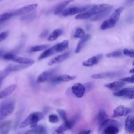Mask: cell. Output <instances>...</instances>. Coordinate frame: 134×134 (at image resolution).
I'll use <instances>...</instances> for the list:
<instances>
[{
  "instance_id": "f35d334b",
  "label": "cell",
  "mask_w": 134,
  "mask_h": 134,
  "mask_svg": "<svg viewBox=\"0 0 134 134\" xmlns=\"http://www.w3.org/2000/svg\"><path fill=\"white\" fill-rule=\"evenodd\" d=\"M8 34L9 32L7 31H3L0 33V42L4 40L5 39H6V38L8 35Z\"/></svg>"
},
{
  "instance_id": "5b68a950",
  "label": "cell",
  "mask_w": 134,
  "mask_h": 134,
  "mask_svg": "<svg viewBox=\"0 0 134 134\" xmlns=\"http://www.w3.org/2000/svg\"><path fill=\"white\" fill-rule=\"evenodd\" d=\"M79 118V115L76 114L73 117H72L70 119H66L64 121L63 123H62L59 127H58L55 130V132L57 133H62L70 129L76 122Z\"/></svg>"
},
{
  "instance_id": "4316f807",
  "label": "cell",
  "mask_w": 134,
  "mask_h": 134,
  "mask_svg": "<svg viewBox=\"0 0 134 134\" xmlns=\"http://www.w3.org/2000/svg\"><path fill=\"white\" fill-rule=\"evenodd\" d=\"M119 128L115 126H109L106 127L102 133L105 134H116L119 132Z\"/></svg>"
},
{
  "instance_id": "ab89813d",
  "label": "cell",
  "mask_w": 134,
  "mask_h": 134,
  "mask_svg": "<svg viewBox=\"0 0 134 134\" xmlns=\"http://www.w3.org/2000/svg\"><path fill=\"white\" fill-rule=\"evenodd\" d=\"M29 81L30 82V84L33 87H34L35 88H38V83L37 82V81L36 82L35 81V79L32 76H30L29 77Z\"/></svg>"
},
{
  "instance_id": "44dd1931",
  "label": "cell",
  "mask_w": 134,
  "mask_h": 134,
  "mask_svg": "<svg viewBox=\"0 0 134 134\" xmlns=\"http://www.w3.org/2000/svg\"><path fill=\"white\" fill-rule=\"evenodd\" d=\"M17 85L16 84H12L6 87L2 91H0V99L5 98L10 95L14 91Z\"/></svg>"
},
{
  "instance_id": "60d3db41",
  "label": "cell",
  "mask_w": 134,
  "mask_h": 134,
  "mask_svg": "<svg viewBox=\"0 0 134 134\" xmlns=\"http://www.w3.org/2000/svg\"><path fill=\"white\" fill-rule=\"evenodd\" d=\"M85 87V90H86L87 91H89L90 90H91L92 88H93V86H94V84L93 83L91 82H89L87 83H86L85 85H84Z\"/></svg>"
},
{
  "instance_id": "d6986e66",
  "label": "cell",
  "mask_w": 134,
  "mask_h": 134,
  "mask_svg": "<svg viewBox=\"0 0 134 134\" xmlns=\"http://www.w3.org/2000/svg\"><path fill=\"white\" fill-rule=\"evenodd\" d=\"M125 129L126 130L130 132L133 133L134 132V118L133 115L128 116L125 122Z\"/></svg>"
},
{
  "instance_id": "484cf974",
  "label": "cell",
  "mask_w": 134,
  "mask_h": 134,
  "mask_svg": "<svg viewBox=\"0 0 134 134\" xmlns=\"http://www.w3.org/2000/svg\"><path fill=\"white\" fill-rule=\"evenodd\" d=\"M11 127L10 121H7L2 123L0 125V133L6 134L8 133Z\"/></svg>"
},
{
  "instance_id": "1f68e13d",
  "label": "cell",
  "mask_w": 134,
  "mask_h": 134,
  "mask_svg": "<svg viewBox=\"0 0 134 134\" xmlns=\"http://www.w3.org/2000/svg\"><path fill=\"white\" fill-rule=\"evenodd\" d=\"M85 36V31L81 28H78L76 29L73 37L76 38H82Z\"/></svg>"
},
{
  "instance_id": "bcb514c9",
  "label": "cell",
  "mask_w": 134,
  "mask_h": 134,
  "mask_svg": "<svg viewBox=\"0 0 134 134\" xmlns=\"http://www.w3.org/2000/svg\"><path fill=\"white\" fill-rule=\"evenodd\" d=\"M132 4V2H130V1H127L125 3V5L127 6H131Z\"/></svg>"
},
{
  "instance_id": "7c38bea8",
  "label": "cell",
  "mask_w": 134,
  "mask_h": 134,
  "mask_svg": "<svg viewBox=\"0 0 134 134\" xmlns=\"http://www.w3.org/2000/svg\"><path fill=\"white\" fill-rule=\"evenodd\" d=\"M76 77L75 75H69L68 74H63L58 76H54L50 81L52 83H59L62 82H68L74 80Z\"/></svg>"
},
{
  "instance_id": "e0dca14e",
  "label": "cell",
  "mask_w": 134,
  "mask_h": 134,
  "mask_svg": "<svg viewBox=\"0 0 134 134\" xmlns=\"http://www.w3.org/2000/svg\"><path fill=\"white\" fill-rule=\"evenodd\" d=\"M70 51H67L62 54L59 55L58 56H56L55 57L52 58L51 60H50L48 62L49 65H52L53 64L59 63L60 62H63L65 60H66L70 55Z\"/></svg>"
},
{
  "instance_id": "4dcf8cb0",
  "label": "cell",
  "mask_w": 134,
  "mask_h": 134,
  "mask_svg": "<svg viewBox=\"0 0 134 134\" xmlns=\"http://www.w3.org/2000/svg\"><path fill=\"white\" fill-rule=\"evenodd\" d=\"M36 17V14L35 12L31 13L23 16L20 18V20L24 21H29L34 19Z\"/></svg>"
},
{
  "instance_id": "603a6c76",
  "label": "cell",
  "mask_w": 134,
  "mask_h": 134,
  "mask_svg": "<svg viewBox=\"0 0 134 134\" xmlns=\"http://www.w3.org/2000/svg\"><path fill=\"white\" fill-rule=\"evenodd\" d=\"M91 38V35L89 34H87L85 36H84L83 38H81V39L79 41L77 47L75 49V52L76 53H79L80 52V51L83 49V48L84 47L85 44L87 42V41L90 39Z\"/></svg>"
},
{
  "instance_id": "d4e9b609",
  "label": "cell",
  "mask_w": 134,
  "mask_h": 134,
  "mask_svg": "<svg viewBox=\"0 0 134 134\" xmlns=\"http://www.w3.org/2000/svg\"><path fill=\"white\" fill-rule=\"evenodd\" d=\"M73 1V0H66L63 2H62L61 4H60L58 6H57L54 10V14L55 15H58L61 13L65 7L68 6L71 2Z\"/></svg>"
},
{
  "instance_id": "7bdbcfd3",
  "label": "cell",
  "mask_w": 134,
  "mask_h": 134,
  "mask_svg": "<svg viewBox=\"0 0 134 134\" xmlns=\"http://www.w3.org/2000/svg\"><path fill=\"white\" fill-rule=\"evenodd\" d=\"M133 21V14H130L128 17L127 18V21H128L129 23H131V22H132Z\"/></svg>"
},
{
  "instance_id": "30bf717a",
  "label": "cell",
  "mask_w": 134,
  "mask_h": 134,
  "mask_svg": "<svg viewBox=\"0 0 134 134\" xmlns=\"http://www.w3.org/2000/svg\"><path fill=\"white\" fill-rule=\"evenodd\" d=\"M132 109L131 108L120 105L117 106L113 111V117H118L127 115L132 111Z\"/></svg>"
},
{
  "instance_id": "836d02e7",
  "label": "cell",
  "mask_w": 134,
  "mask_h": 134,
  "mask_svg": "<svg viewBox=\"0 0 134 134\" xmlns=\"http://www.w3.org/2000/svg\"><path fill=\"white\" fill-rule=\"evenodd\" d=\"M122 55V52L120 50H116L112 52L107 53L105 55V56L107 58L110 57H118Z\"/></svg>"
},
{
  "instance_id": "74e56055",
  "label": "cell",
  "mask_w": 134,
  "mask_h": 134,
  "mask_svg": "<svg viewBox=\"0 0 134 134\" xmlns=\"http://www.w3.org/2000/svg\"><path fill=\"white\" fill-rule=\"evenodd\" d=\"M120 80L121 81H123V82H128V83H133V82H134L133 75H132L131 76L121 78V79H120Z\"/></svg>"
},
{
  "instance_id": "83f0119b",
  "label": "cell",
  "mask_w": 134,
  "mask_h": 134,
  "mask_svg": "<svg viewBox=\"0 0 134 134\" xmlns=\"http://www.w3.org/2000/svg\"><path fill=\"white\" fill-rule=\"evenodd\" d=\"M63 34V31L61 29H56L53 30L50 35L48 38V40L54 41L56 40L58 37L61 36Z\"/></svg>"
},
{
  "instance_id": "e575fe53",
  "label": "cell",
  "mask_w": 134,
  "mask_h": 134,
  "mask_svg": "<svg viewBox=\"0 0 134 134\" xmlns=\"http://www.w3.org/2000/svg\"><path fill=\"white\" fill-rule=\"evenodd\" d=\"M122 53L124 55L128 56L131 58L134 57V52L133 49H124L122 51Z\"/></svg>"
},
{
  "instance_id": "5bb4252c",
  "label": "cell",
  "mask_w": 134,
  "mask_h": 134,
  "mask_svg": "<svg viewBox=\"0 0 134 134\" xmlns=\"http://www.w3.org/2000/svg\"><path fill=\"white\" fill-rule=\"evenodd\" d=\"M60 50L59 49L58 43L46 49V50L39 57L38 60H40L42 59H43L46 58H47L48 57H50L53 54L57 53V52H60Z\"/></svg>"
},
{
  "instance_id": "d6a6232c",
  "label": "cell",
  "mask_w": 134,
  "mask_h": 134,
  "mask_svg": "<svg viewBox=\"0 0 134 134\" xmlns=\"http://www.w3.org/2000/svg\"><path fill=\"white\" fill-rule=\"evenodd\" d=\"M13 16V14L12 12L10 13H5L0 15V24L4 22L5 21L8 20L10 18H11Z\"/></svg>"
},
{
  "instance_id": "3957f363",
  "label": "cell",
  "mask_w": 134,
  "mask_h": 134,
  "mask_svg": "<svg viewBox=\"0 0 134 134\" xmlns=\"http://www.w3.org/2000/svg\"><path fill=\"white\" fill-rule=\"evenodd\" d=\"M124 9V7H119L117 9L114 10L111 16L108 19L104 21L100 26V28L102 30H105L114 27L116 23L119 19L120 14L122 13Z\"/></svg>"
},
{
  "instance_id": "d590c367",
  "label": "cell",
  "mask_w": 134,
  "mask_h": 134,
  "mask_svg": "<svg viewBox=\"0 0 134 134\" xmlns=\"http://www.w3.org/2000/svg\"><path fill=\"white\" fill-rule=\"evenodd\" d=\"M49 121L51 123H57L59 121L58 117L54 114H51L49 116Z\"/></svg>"
},
{
  "instance_id": "f6af8a7d",
  "label": "cell",
  "mask_w": 134,
  "mask_h": 134,
  "mask_svg": "<svg viewBox=\"0 0 134 134\" xmlns=\"http://www.w3.org/2000/svg\"><path fill=\"white\" fill-rule=\"evenodd\" d=\"M6 52V51L3 49H0V59H2V57L4 54Z\"/></svg>"
},
{
  "instance_id": "8d00e7d4",
  "label": "cell",
  "mask_w": 134,
  "mask_h": 134,
  "mask_svg": "<svg viewBox=\"0 0 134 134\" xmlns=\"http://www.w3.org/2000/svg\"><path fill=\"white\" fill-rule=\"evenodd\" d=\"M57 111L58 112V113L60 115V117H61V118L64 120H66L67 119V115L65 113V111L61 109H58L57 110Z\"/></svg>"
},
{
  "instance_id": "4fadbf2b",
  "label": "cell",
  "mask_w": 134,
  "mask_h": 134,
  "mask_svg": "<svg viewBox=\"0 0 134 134\" xmlns=\"http://www.w3.org/2000/svg\"><path fill=\"white\" fill-rule=\"evenodd\" d=\"M71 89L73 94L78 98L83 97L86 91L84 85L80 83L74 84Z\"/></svg>"
},
{
  "instance_id": "c3c4849f",
  "label": "cell",
  "mask_w": 134,
  "mask_h": 134,
  "mask_svg": "<svg viewBox=\"0 0 134 134\" xmlns=\"http://www.w3.org/2000/svg\"><path fill=\"white\" fill-rule=\"evenodd\" d=\"M132 1H133V0H132Z\"/></svg>"
},
{
  "instance_id": "8992f818",
  "label": "cell",
  "mask_w": 134,
  "mask_h": 134,
  "mask_svg": "<svg viewBox=\"0 0 134 134\" xmlns=\"http://www.w3.org/2000/svg\"><path fill=\"white\" fill-rule=\"evenodd\" d=\"M92 6V5H85L83 6L70 7L65 9L64 10H63L62 15L64 17H66L68 16L73 15L78 13H82L88 9Z\"/></svg>"
},
{
  "instance_id": "7402d4cb",
  "label": "cell",
  "mask_w": 134,
  "mask_h": 134,
  "mask_svg": "<svg viewBox=\"0 0 134 134\" xmlns=\"http://www.w3.org/2000/svg\"><path fill=\"white\" fill-rule=\"evenodd\" d=\"M125 85V82L115 81L112 83H108L105 85V86L111 90H117L122 87Z\"/></svg>"
},
{
  "instance_id": "9c48e42d",
  "label": "cell",
  "mask_w": 134,
  "mask_h": 134,
  "mask_svg": "<svg viewBox=\"0 0 134 134\" xmlns=\"http://www.w3.org/2000/svg\"><path fill=\"white\" fill-rule=\"evenodd\" d=\"M134 93V88L133 87L124 88L119 91L115 92L113 95L118 97H124L129 99H133Z\"/></svg>"
},
{
  "instance_id": "ac0fdd59",
  "label": "cell",
  "mask_w": 134,
  "mask_h": 134,
  "mask_svg": "<svg viewBox=\"0 0 134 134\" xmlns=\"http://www.w3.org/2000/svg\"><path fill=\"white\" fill-rule=\"evenodd\" d=\"M103 54H98L97 55L93 56L92 57L90 58L87 60L84 61L82 63V65L84 66L90 67L92 66L95 64H96L102 58Z\"/></svg>"
},
{
  "instance_id": "ee69618b",
  "label": "cell",
  "mask_w": 134,
  "mask_h": 134,
  "mask_svg": "<svg viewBox=\"0 0 134 134\" xmlns=\"http://www.w3.org/2000/svg\"><path fill=\"white\" fill-rule=\"evenodd\" d=\"M91 130H84L83 131H80L79 133H82V134H89L91 133Z\"/></svg>"
},
{
  "instance_id": "7a4b0ae2",
  "label": "cell",
  "mask_w": 134,
  "mask_h": 134,
  "mask_svg": "<svg viewBox=\"0 0 134 134\" xmlns=\"http://www.w3.org/2000/svg\"><path fill=\"white\" fill-rule=\"evenodd\" d=\"M44 117V114L42 112H34L31 113L28 117L24 120L19 125L20 128H23L30 125L31 128L34 127L37 123Z\"/></svg>"
},
{
  "instance_id": "277c9868",
  "label": "cell",
  "mask_w": 134,
  "mask_h": 134,
  "mask_svg": "<svg viewBox=\"0 0 134 134\" xmlns=\"http://www.w3.org/2000/svg\"><path fill=\"white\" fill-rule=\"evenodd\" d=\"M15 103L12 100H6L0 104V121L9 116L14 111Z\"/></svg>"
},
{
  "instance_id": "ffe728a7",
  "label": "cell",
  "mask_w": 134,
  "mask_h": 134,
  "mask_svg": "<svg viewBox=\"0 0 134 134\" xmlns=\"http://www.w3.org/2000/svg\"><path fill=\"white\" fill-rule=\"evenodd\" d=\"M11 61H12L13 62H15L19 63L20 64H30L31 65L32 64H33L35 62V61H34L33 60L25 58H23V57H19V56H17V55H16L15 54L13 57L12 59H11Z\"/></svg>"
},
{
  "instance_id": "9a60e30c",
  "label": "cell",
  "mask_w": 134,
  "mask_h": 134,
  "mask_svg": "<svg viewBox=\"0 0 134 134\" xmlns=\"http://www.w3.org/2000/svg\"><path fill=\"white\" fill-rule=\"evenodd\" d=\"M113 8V7L111 5H109L106 7L105 9H104L103 10L99 13L98 14L93 16L91 18V20L95 21H98L99 20H101L104 18H105L106 16H107L111 12Z\"/></svg>"
},
{
  "instance_id": "8fae6325",
  "label": "cell",
  "mask_w": 134,
  "mask_h": 134,
  "mask_svg": "<svg viewBox=\"0 0 134 134\" xmlns=\"http://www.w3.org/2000/svg\"><path fill=\"white\" fill-rule=\"evenodd\" d=\"M37 6L38 5L37 4H32L24 6L18 9H17L12 13L13 14V16H18V15H25L35 9L37 8Z\"/></svg>"
},
{
  "instance_id": "f1b7e54d",
  "label": "cell",
  "mask_w": 134,
  "mask_h": 134,
  "mask_svg": "<svg viewBox=\"0 0 134 134\" xmlns=\"http://www.w3.org/2000/svg\"><path fill=\"white\" fill-rule=\"evenodd\" d=\"M49 45L48 44H40V45H37L31 47L29 50V52H38L42 50H46L49 47Z\"/></svg>"
},
{
  "instance_id": "f546056e",
  "label": "cell",
  "mask_w": 134,
  "mask_h": 134,
  "mask_svg": "<svg viewBox=\"0 0 134 134\" xmlns=\"http://www.w3.org/2000/svg\"><path fill=\"white\" fill-rule=\"evenodd\" d=\"M97 117H98V121L99 124L102 123L103 121H104L107 118V115L104 109L101 108L99 109Z\"/></svg>"
},
{
  "instance_id": "7dc6e473",
  "label": "cell",
  "mask_w": 134,
  "mask_h": 134,
  "mask_svg": "<svg viewBox=\"0 0 134 134\" xmlns=\"http://www.w3.org/2000/svg\"><path fill=\"white\" fill-rule=\"evenodd\" d=\"M129 73H133V72H134V69L133 68H132V69H131L130 70H129Z\"/></svg>"
},
{
  "instance_id": "ba28073f",
  "label": "cell",
  "mask_w": 134,
  "mask_h": 134,
  "mask_svg": "<svg viewBox=\"0 0 134 134\" xmlns=\"http://www.w3.org/2000/svg\"><path fill=\"white\" fill-rule=\"evenodd\" d=\"M58 71V68H55L50 69L41 73L38 77L37 79V82L38 83H43L48 80H50L55 75L57 72Z\"/></svg>"
},
{
  "instance_id": "2e32d148",
  "label": "cell",
  "mask_w": 134,
  "mask_h": 134,
  "mask_svg": "<svg viewBox=\"0 0 134 134\" xmlns=\"http://www.w3.org/2000/svg\"><path fill=\"white\" fill-rule=\"evenodd\" d=\"M115 126L118 128L120 127V123L115 120L111 119H106L104 121H103L102 123L100 124L99 128H98V132H101L103 130V129L107 126Z\"/></svg>"
},
{
  "instance_id": "6da1fadb",
  "label": "cell",
  "mask_w": 134,
  "mask_h": 134,
  "mask_svg": "<svg viewBox=\"0 0 134 134\" xmlns=\"http://www.w3.org/2000/svg\"><path fill=\"white\" fill-rule=\"evenodd\" d=\"M109 6L108 4H102L91 6L87 11L79 14L75 16V18L77 19H86L92 17V16L98 14Z\"/></svg>"
},
{
  "instance_id": "52a82bcc",
  "label": "cell",
  "mask_w": 134,
  "mask_h": 134,
  "mask_svg": "<svg viewBox=\"0 0 134 134\" xmlns=\"http://www.w3.org/2000/svg\"><path fill=\"white\" fill-rule=\"evenodd\" d=\"M126 74V72L124 71H113L108 72L105 73H96L92 74L91 77L93 79H107V78H115L119 76H121Z\"/></svg>"
},
{
  "instance_id": "b9f144b4",
  "label": "cell",
  "mask_w": 134,
  "mask_h": 134,
  "mask_svg": "<svg viewBox=\"0 0 134 134\" xmlns=\"http://www.w3.org/2000/svg\"><path fill=\"white\" fill-rule=\"evenodd\" d=\"M48 33H49L48 30H45L40 34V35H39V37L41 38H44L48 36Z\"/></svg>"
},
{
  "instance_id": "cb8c5ba5",
  "label": "cell",
  "mask_w": 134,
  "mask_h": 134,
  "mask_svg": "<svg viewBox=\"0 0 134 134\" xmlns=\"http://www.w3.org/2000/svg\"><path fill=\"white\" fill-rule=\"evenodd\" d=\"M47 129L46 128L41 125H36L34 127H32L30 130L26 132V133L30 134V133H47Z\"/></svg>"
}]
</instances>
